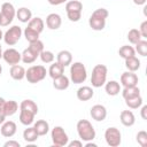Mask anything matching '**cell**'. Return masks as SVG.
<instances>
[{
    "instance_id": "47",
    "label": "cell",
    "mask_w": 147,
    "mask_h": 147,
    "mask_svg": "<svg viewBox=\"0 0 147 147\" xmlns=\"http://www.w3.org/2000/svg\"><path fill=\"white\" fill-rule=\"evenodd\" d=\"M146 1H147V0H133V2H134L136 5H138V6H142V5H145Z\"/></svg>"
},
{
    "instance_id": "2",
    "label": "cell",
    "mask_w": 147,
    "mask_h": 147,
    "mask_svg": "<svg viewBox=\"0 0 147 147\" xmlns=\"http://www.w3.org/2000/svg\"><path fill=\"white\" fill-rule=\"evenodd\" d=\"M77 132L79 138L83 141H92L95 138V130L90 121L87 119H79L77 122Z\"/></svg>"
},
{
    "instance_id": "20",
    "label": "cell",
    "mask_w": 147,
    "mask_h": 147,
    "mask_svg": "<svg viewBox=\"0 0 147 147\" xmlns=\"http://www.w3.org/2000/svg\"><path fill=\"white\" fill-rule=\"evenodd\" d=\"M28 26L30 29H32L33 31H36L37 33H41L44 31V26H45V23L44 21L40 18V17H32L29 22H28Z\"/></svg>"
},
{
    "instance_id": "16",
    "label": "cell",
    "mask_w": 147,
    "mask_h": 147,
    "mask_svg": "<svg viewBox=\"0 0 147 147\" xmlns=\"http://www.w3.org/2000/svg\"><path fill=\"white\" fill-rule=\"evenodd\" d=\"M119 119L124 126H132L136 123V116L131 110H123L119 115Z\"/></svg>"
},
{
    "instance_id": "30",
    "label": "cell",
    "mask_w": 147,
    "mask_h": 147,
    "mask_svg": "<svg viewBox=\"0 0 147 147\" xmlns=\"http://www.w3.org/2000/svg\"><path fill=\"white\" fill-rule=\"evenodd\" d=\"M137 95H140V88L137 86H130V87H124L123 91H122V96L125 99H129V98H133V96H137Z\"/></svg>"
},
{
    "instance_id": "35",
    "label": "cell",
    "mask_w": 147,
    "mask_h": 147,
    "mask_svg": "<svg viewBox=\"0 0 147 147\" xmlns=\"http://www.w3.org/2000/svg\"><path fill=\"white\" fill-rule=\"evenodd\" d=\"M22 55V61L24 62V63H33L36 60H37V55L36 54H33L29 48H25L24 51H23V53L21 54Z\"/></svg>"
},
{
    "instance_id": "27",
    "label": "cell",
    "mask_w": 147,
    "mask_h": 147,
    "mask_svg": "<svg viewBox=\"0 0 147 147\" xmlns=\"http://www.w3.org/2000/svg\"><path fill=\"white\" fill-rule=\"evenodd\" d=\"M125 67L129 71L136 72L140 68V60L136 55L131 56V57H127V59H125Z\"/></svg>"
},
{
    "instance_id": "28",
    "label": "cell",
    "mask_w": 147,
    "mask_h": 147,
    "mask_svg": "<svg viewBox=\"0 0 147 147\" xmlns=\"http://www.w3.org/2000/svg\"><path fill=\"white\" fill-rule=\"evenodd\" d=\"M82 10H83V3L78 0L68 1L65 5V11L67 13H82Z\"/></svg>"
},
{
    "instance_id": "4",
    "label": "cell",
    "mask_w": 147,
    "mask_h": 147,
    "mask_svg": "<svg viewBox=\"0 0 147 147\" xmlns=\"http://www.w3.org/2000/svg\"><path fill=\"white\" fill-rule=\"evenodd\" d=\"M87 78V71L82 62H74L70 67V79L74 84H82Z\"/></svg>"
},
{
    "instance_id": "21",
    "label": "cell",
    "mask_w": 147,
    "mask_h": 147,
    "mask_svg": "<svg viewBox=\"0 0 147 147\" xmlns=\"http://www.w3.org/2000/svg\"><path fill=\"white\" fill-rule=\"evenodd\" d=\"M63 72H64V67H63L62 64H60L57 61H56L55 63L52 62V64H51V67H49V69H48V75L51 76V78L55 79V78L62 76Z\"/></svg>"
},
{
    "instance_id": "5",
    "label": "cell",
    "mask_w": 147,
    "mask_h": 147,
    "mask_svg": "<svg viewBox=\"0 0 147 147\" xmlns=\"http://www.w3.org/2000/svg\"><path fill=\"white\" fill-rule=\"evenodd\" d=\"M46 68L44 65H32L25 70V78L31 84H37L46 77Z\"/></svg>"
},
{
    "instance_id": "19",
    "label": "cell",
    "mask_w": 147,
    "mask_h": 147,
    "mask_svg": "<svg viewBox=\"0 0 147 147\" xmlns=\"http://www.w3.org/2000/svg\"><path fill=\"white\" fill-rule=\"evenodd\" d=\"M9 74H10V77L14 80H22L23 78H25V69L22 65H18V64L11 65Z\"/></svg>"
},
{
    "instance_id": "37",
    "label": "cell",
    "mask_w": 147,
    "mask_h": 147,
    "mask_svg": "<svg viewBox=\"0 0 147 147\" xmlns=\"http://www.w3.org/2000/svg\"><path fill=\"white\" fill-rule=\"evenodd\" d=\"M24 37H25V39L29 41V42H33V41H36V40H38L39 39V33H37L36 31H33L32 29H30L29 26H26L25 29H24Z\"/></svg>"
},
{
    "instance_id": "18",
    "label": "cell",
    "mask_w": 147,
    "mask_h": 147,
    "mask_svg": "<svg viewBox=\"0 0 147 147\" xmlns=\"http://www.w3.org/2000/svg\"><path fill=\"white\" fill-rule=\"evenodd\" d=\"M34 116L36 114L30 111V110H25V109H20V122L23 125H30L33 123L34 121Z\"/></svg>"
},
{
    "instance_id": "17",
    "label": "cell",
    "mask_w": 147,
    "mask_h": 147,
    "mask_svg": "<svg viewBox=\"0 0 147 147\" xmlns=\"http://www.w3.org/2000/svg\"><path fill=\"white\" fill-rule=\"evenodd\" d=\"M56 60H57V62L60 64H62L65 68V67H68V65L71 64V62H72V55H71V53L69 51H65L64 49V51H61V52L57 53Z\"/></svg>"
},
{
    "instance_id": "7",
    "label": "cell",
    "mask_w": 147,
    "mask_h": 147,
    "mask_svg": "<svg viewBox=\"0 0 147 147\" xmlns=\"http://www.w3.org/2000/svg\"><path fill=\"white\" fill-rule=\"evenodd\" d=\"M51 137H52L53 145L55 147H63V146H67L69 142L68 134L65 133V131L62 126H54L52 129Z\"/></svg>"
},
{
    "instance_id": "44",
    "label": "cell",
    "mask_w": 147,
    "mask_h": 147,
    "mask_svg": "<svg viewBox=\"0 0 147 147\" xmlns=\"http://www.w3.org/2000/svg\"><path fill=\"white\" fill-rule=\"evenodd\" d=\"M52 6H59V5H61V3H64V2H67L68 0H47Z\"/></svg>"
},
{
    "instance_id": "50",
    "label": "cell",
    "mask_w": 147,
    "mask_h": 147,
    "mask_svg": "<svg viewBox=\"0 0 147 147\" xmlns=\"http://www.w3.org/2000/svg\"><path fill=\"white\" fill-rule=\"evenodd\" d=\"M2 53H3V52H2V48H1V45H0V59L2 57Z\"/></svg>"
},
{
    "instance_id": "11",
    "label": "cell",
    "mask_w": 147,
    "mask_h": 147,
    "mask_svg": "<svg viewBox=\"0 0 147 147\" xmlns=\"http://www.w3.org/2000/svg\"><path fill=\"white\" fill-rule=\"evenodd\" d=\"M139 82L138 76L132 72V71H125L121 75V84L124 87H130V86H137Z\"/></svg>"
},
{
    "instance_id": "8",
    "label": "cell",
    "mask_w": 147,
    "mask_h": 147,
    "mask_svg": "<svg viewBox=\"0 0 147 147\" xmlns=\"http://www.w3.org/2000/svg\"><path fill=\"white\" fill-rule=\"evenodd\" d=\"M105 139H106V142L110 146V147H117L121 145L122 142V134H121V131L117 129V127H108L106 131H105Z\"/></svg>"
},
{
    "instance_id": "41",
    "label": "cell",
    "mask_w": 147,
    "mask_h": 147,
    "mask_svg": "<svg viewBox=\"0 0 147 147\" xmlns=\"http://www.w3.org/2000/svg\"><path fill=\"white\" fill-rule=\"evenodd\" d=\"M139 32H140L141 37H144V38H147V21H144V22L140 24V29H139Z\"/></svg>"
},
{
    "instance_id": "12",
    "label": "cell",
    "mask_w": 147,
    "mask_h": 147,
    "mask_svg": "<svg viewBox=\"0 0 147 147\" xmlns=\"http://www.w3.org/2000/svg\"><path fill=\"white\" fill-rule=\"evenodd\" d=\"M91 117L96 122H102L107 117V109L102 105H94L90 110Z\"/></svg>"
},
{
    "instance_id": "26",
    "label": "cell",
    "mask_w": 147,
    "mask_h": 147,
    "mask_svg": "<svg viewBox=\"0 0 147 147\" xmlns=\"http://www.w3.org/2000/svg\"><path fill=\"white\" fill-rule=\"evenodd\" d=\"M38 137H39V134L37 133V131L33 126H29L23 131V139L26 142H34L38 139Z\"/></svg>"
},
{
    "instance_id": "43",
    "label": "cell",
    "mask_w": 147,
    "mask_h": 147,
    "mask_svg": "<svg viewBox=\"0 0 147 147\" xmlns=\"http://www.w3.org/2000/svg\"><path fill=\"white\" fill-rule=\"evenodd\" d=\"M68 146L69 147H82L83 146V142L80 140H74L71 142H68Z\"/></svg>"
},
{
    "instance_id": "3",
    "label": "cell",
    "mask_w": 147,
    "mask_h": 147,
    "mask_svg": "<svg viewBox=\"0 0 147 147\" xmlns=\"http://www.w3.org/2000/svg\"><path fill=\"white\" fill-rule=\"evenodd\" d=\"M108 69L105 64H96L92 70L91 83L93 87H101L106 84Z\"/></svg>"
},
{
    "instance_id": "34",
    "label": "cell",
    "mask_w": 147,
    "mask_h": 147,
    "mask_svg": "<svg viewBox=\"0 0 147 147\" xmlns=\"http://www.w3.org/2000/svg\"><path fill=\"white\" fill-rule=\"evenodd\" d=\"M28 48H29L33 54H36L37 56H39L40 53L44 51V42L38 39V40L33 41V42H30V45H29Z\"/></svg>"
},
{
    "instance_id": "24",
    "label": "cell",
    "mask_w": 147,
    "mask_h": 147,
    "mask_svg": "<svg viewBox=\"0 0 147 147\" xmlns=\"http://www.w3.org/2000/svg\"><path fill=\"white\" fill-rule=\"evenodd\" d=\"M16 17L18 18L20 22L22 23H28L31 18H32V13L29 8L26 7H21L18 8V10L16 11Z\"/></svg>"
},
{
    "instance_id": "9",
    "label": "cell",
    "mask_w": 147,
    "mask_h": 147,
    "mask_svg": "<svg viewBox=\"0 0 147 147\" xmlns=\"http://www.w3.org/2000/svg\"><path fill=\"white\" fill-rule=\"evenodd\" d=\"M22 36V29L18 25H13L11 28H9L5 34H3V40L7 45L9 46H14L15 44L18 42V40L21 39Z\"/></svg>"
},
{
    "instance_id": "29",
    "label": "cell",
    "mask_w": 147,
    "mask_h": 147,
    "mask_svg": "<svg viewBox=\"0 0 147 147\" xmlns=\"http://www.w3.org/2000/svg\"><path fill=\"white\" fill-rule=\"evenodd\" d=\"M33 127L36 129V131H37V133H38L39 136H45V134H47L48 131H49V124H48L45 119H39V121H37V122L34 123Z\"/></svg>"
},
{
    "instance_id": "48",
    "label": "cell",
    "mask_w": 147,
    "mask_h": 147,
    "mask_svg": "<svg viewBox=\"0 0 147 147\" xmlns=\"http://www.w3.org/2000/svg\"><path fill=\"white\" fill-rule=\"evenodd\" d=\"M5 101H6V100H5L3 98H1V96H0V110H2L3 105H5Z\"/></svg>"
},
{
    "instance_id": "6",
    "label": "cell",
    "mask_w": 147,
    "mask_h": 147,
    "mask_svg": "<svg viewBox=\"0 0 147 147\" xmlns=\"http://www.w3.org/2000/svg\"><path fill=\"white\" fill-rule=\"evenodd\" d=\"M16 16V10L10 2H3L0 9V26H8L14 17Z\"/></svg>"
},
{
    "instance_id": "36",
    "label": "cell",
    "mask_w": 147,
    "mask_h": 147,
    "mask_svg": "<svg viewBox=\"0 0 147 147\" xmlns=\"http://www.w3.org/2000/svg\"><path fill=\"white\" fill-rule=\"evenodd\" d=\"M141 38L142 37H141V34H140L138 29H131L129 31V33H127V40L133 45H136L139 40H141Z\"/></svg>"
},
{
    "instance_id": "38",
    "label": "cell",
    "mask_w": 147,
    "mask_h": 147,
    "mask_svg": "<svg viewBox=\"0 0 147 147\" xmlns=\"http://www.w3.org/2000/svg\"><path fill=\"white\" fill-rule=\"evenodd\" d=\"M136 52H138L139 55L141 56H146L147 55V41L146 40H139L137 44H136Z\"/></svg>"
},
{
    "instance_id": "32",
    "label": "cell",
    "mask_w": 147,
    "mask_h": 147,
    "mask_svg": "<svg viewBox=\"0 0 147 147\" xmlns=\"http://www.w3.org/2000/svg\"><path fill=\"white\" fill-rule=\"evenodd\" d=\"M118 54L122 59H127V57H131V56H134L136 55V51L132 46H129V45H124L122 46L119 49H118Z\"/></svg>"
},
{
    "instance_id": "31",
    "label": "cell",
    "mask_w": 147,
    "mask_h": 147,
    "mask_svg": "<svg viewBox=\"0 0 147 147\" xmlns=\"http://www.w3.org/2000/svg\"><path fill=\"white\" fill-rule=\"evenodd\" d=\"M20 109H25V110H30L32 113H34L37 115L38 113V106L33 100L30 99H25L20 103Z\"/></svg>"
},
{
    "instance_id": "1",
    "label": "cell",
    "mask_w": 147,
    "mask_h": 147,
    "mask_svg": "<svg viewBox=\"0 0 147 147\" xmlns=\"http://www.w3.org/2000/svg\"><path fill=\"white\" fill-rule=\"evenodd\" d=\"M109 13L106 8H98L95 9L88 18V24L94 31H101L106 26V18L108 17Z\"/></svg>"
},
{
    "instance_id": "39",
    "label": "cell",
    "mask_w": 147,
    "mask_h": 147,
    "mask_svg": "<svg viewBox=\"0 0 147 147\" xmlns=\"http://www.w3.org/2000/svg\"><path fill=\"white\" fill-rule=\"evenodd\" d=\"M39 56H40V59H41V61H42L44 63H52V62L54 61V59H55L53 52H51V51H45V49L40 53Z\"/></svg>"
},
{
    "instance_id": "45",
    "label": "cell",
    "mask_w": 147,
    "mask_h": 147,
    "mask_svg": "<svg viewBox=\"0 0 147 147\" xmlns=\"http://www.w3.org/2000/svg\"><path fill=\"white\" fill-rule=\"evenodd\" d=\"M140 114H141L142 119H147V106H142V107H141Z\"/></svg>"
},
{
    "instance_id": "49",
    "label": "cell",
    "mask_w": 147,
    "mask_h": 147,
    "mask_svg": "<svg viewBox=\"0 0 147 147\" xmlns=\"http://www.w3.org/2000/svg\"><path fill=\"white\" fill-rule=\"evenodd\" d=\"M1 39H3V33H2V30L0 29V40Z\"/></svg>"
},
{
    "instance_id": "14",
    "label": "cell",
    "mask_w": 147,
    "mask_h": 147,
    "mask_svg": "<svg viewBox=\"0 0 147 147\" xmlns=\"http://www.w3.org/2000/svg\"><path fill=\"white\" fill-rule=\"evenodd\" d=\"M62 24V18L59 14L52 13L46 17V25L51 30H57Z\"/></svg>"
},
{
    "instance_id": "13",
    "label": "cell",
    "mask_w": 147,
    "mask_h": 147,
    "mask_svg": "<svg viewBox=\"0 0 147 147\" xmlns=\"http://www.w3.org/2000/svg\"><path fill=\"white\" fill-rule=\"evenodd\" d=\"M17 131V126H16V123L13 122V121H7V122H3L1 127H0V132L1 134L5 137V138H10L13 137Z\"/></svg>"
},
{
    "instance_id": "10",
    "label": "cell",
    "mask_w": 147,
    "mask_h": 147,
    "mask_svg": "<svg viewBox=\"0 0 147 147\" xmlns=\"http://www.w3.org/2000/svg\"><path fill=\"white\" fill-rule=\"evenodd\" d=\"M2 59L5 60L6 63L14 65V64H18V62L22 60V55L15 48H8L2 53Z\"/></svg>"
},
{
    "instance_id": "23",
    "label": "cell",
    "mask_w": 147,
    "mask_h": 147,
    "mask_svg": "<svg viewBox=\"0 0 147 147\" xmlns=\"http://www.w3.org/2000/svg\"><path fill=\"white\" fill-rule=\"evenodd\" d=\"M105 90H106V92H107L108 95L115 96V95H117L121 92V85L116 80H109L108 83H106Z\"/></svg>"
},
{
    "instance_id": "46",
    "label": "cell",
    "mask_w": 147,
    "mask_h": 147,
    "mask_svg": "<svg viewBox=\"0 0 147 147\" xmlns=\"http://www.w3.org/2000/svg\"><path fill=\"white\" fill-rule=\"evenodd\" d=\"M5 119H6V115L2 110H0V124H2L5 122Z\"/></svg>"
},
{
    "instance_id": "22",
    "label": "cell",
    "mask_w": 147,
    "mask_h": 147,
    "mask_svg": "<svg viewBox=\"0 0 147 147\" xmlns=\"http://www.w3.org/2000/svg\"><path fill=\"white\" fill-rule=\"evenodd\" d=\"M69 84H70L69 78H68L67 76H64V75H62V76H60V77L53 79V86H54V88H56V90H59V91H64V90H67V88L69 87Z\"/></svg>"
},
{
    "instance_id": "40",
    "label": "cell",
    "mask_w": 147,
    "mask_h": 147,
    "mask_svg": "<svg viewBox=\"0 0 147 147\" xmlns=\"http://www.w3.org/2000/svg\"><path fill=\"white\" fill-rule=\"evenodd\" d=\"M137 142L141 146V147H146L147 146V132L146 131H139L137 133Z\"/></svg>"
},
{
    "instance_id": "42",
    "label": "cell",
    "mask_w": 147,
    "mask_h": 147,
    "mask_svg": "<svg viewBox=\"0 0 147 147\" xmlns=\"http://www.w3.org/2000/svg\"><path fill=\"white\" fill-rule=\"evenodd\" d=\"M3 146H5V147H20L21 145H20V142L16 141V140H8V141H6V142L3 144Z\"/></svg>"
},
{
    "instance_id": "51",
    "label": "cell",
    "mask_w": 147,
    "mask_h": 147,
    "mask_svg": "<svg viewBox=\"0 0 147 147\" xmlns=\"http://www.w3.org/2000/svg\"><path fill=\"white\" fill-rule=\"evenodd\" d=\"M1 72H2V67H1V64H0V75H1Z\"/></svg>"
},
{
    "instance_id": "33",
    "label": "cell",
    "mask_w": 147,
    "mask_h": 147,
    "mask_svg": "<svg viewBox=\"0 0 147 147\" xmlns=\"http://www.w3.org/2000/svg\"><path fill=\"white\" fill-rule=\"evenodd\" d=\"M125 103L131 109H138L139 107L142 106V98L140 95H137V96H133V98H129V99H125Z\"/></svg>"
},
{
    "instance_id": "25",
    "label": "cell",
    "mask_w": 147,
    "mask_h": 147,
    "mask_svg": "<svg viewBox=\"0 0 147 147\" xmlns=\"http://www.w3.org/2000/svg\"><path fill=\"white\" fill-rule=\"evenodd\" d=\"M17 110H18V103H17L16 101H14V100L5 101L2 111L5 113L6 117H7V116H13Z\"/></svg>"
},
{
    "instance_id": "15",
    "label": "cell",
    "mask_w": 147,
    "mask_h": 147,
    "mask_svg": "<svg viewBox=\"0 0 147 147\" xmlns=\"http://www.w3.org/2000/svg\"><path fill=\"white\" fill-rule=\"evenodd\" d=\"M94 91L90 86H82L77 90V99L80 101H88L93 98Z\"/></svg>"
}]
</instances>
